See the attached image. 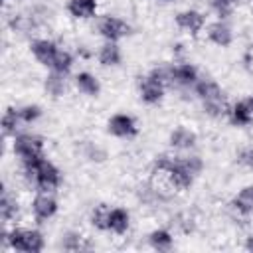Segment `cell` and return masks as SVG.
I'll return each instance as SVG.
<instances>
[{
  "mask_svg": "<svg viewBox=\"0 0 253 253\" xmlns=\"http://www.w3.org/2000/svg\"><path fill=\"white\" fill-rule=\"evenodd\" d=\"M233 206L241 211V213H251L253 211V186H247L243 188L237 198L233 200Z\"/></svg>",
  "mask_w": 253,
  "mask_h": 253,
  "instance_id": "15",
  "label": "cell"
},
{
  "mask_svg": "<svg viewBox=\"0 0 253 253\" xmlns=\"http://www.w3.org/2000/svg\"><path fill=\"white\" fill-rule=\"evenodd\" d=\"M174 81L180 85H190L196 81V69L192 65H178L174 67Z\"/></svg>",
  "mask_w": 253,
  "mask_h": 253,
  "instance_id": "18",
  "label": "cell"
},
{
  "mask_svg": "<svg viewBox=\"0 0 253 253\" xmlns=\"http://www.w3.org/2000/svg\"><path fill=\"white\" fill-rule=\"evenodd\" d=\"M14 152L22 160H30L36 156H42V140L32 134H20L14 140Z\"/></svg>",
  "mask_w": 253,
  "mask_h": 253,
  "instance_id": "4",
  "label": "cell"
},
{
  "mask_svg": "<svg viewBox=\"0 0 253 253\" xmlns=\"http://www.w3.org/2000/svg\"><path fill=\"white\" fill-rule=\"evenodd\" d=\"M18 121H22V117H20V111L8 109V111L4 113V119H2V132H4V136L12 134V132L16 130V126H18Z\"/></svg>",
  "mask_w": 253,
  "mask_h": 253,
  "instance_id": "20",
  "label": "cell"
},
{
  "mask_svg": "<svg viewBox=\"0 0 253 253\" xmlns=\"http://www.w3.org/2000/svg\"><path fill=\"white\" fill-rule=\"evenodd\" d=\"M75 83H77V87H79V91H83L85 95H97L99 93V81L91 75V73H79L77 77H75Z\"/></svg>",
  "mask_w": 253,
  "mask_h": 253,
  "instance_id": "16",
  "label": "cell"
},
{
  "mask_svg": "<svg viewBox=\"0 0 253 253\" xmlns=\"http://www.w3.org/2000/svg\"><path fill=\"white\" fill-rule=\"evenodd\" d=\"M150 243L156 249H168L172 245V235L164 229H156V231L150 233Z\"/></svg>",
  "mask_w": 253,
  "mask_h": 253,
  "instance_id": "22",
  "label": "cell"
},
{
  "mask_svg": "<svg viewBox=\"0 0 253 253\" xmlns=\"http://www.w3.org/2000/svg\"><path fill=\"white\" fill-rule=\"evenodd\" d=\"M99 59L103 65H117L121 61V51L113 42H107L99 51Z\"/></svg>",
  "mask_w": 253,
  "mask_h": 253,
  "instance_id": "17",
  "label": "cell"
},
{
  "mask_svg": "<svg viewBox=\"0 0 253 253\" xmlns=\"http://www.w3.org/2000/svg\"><path fill=\"white\" fill-rule=\"evenodd\" d=\"M4 241H8L10 247L16 251L38 253L43 249V237L36 229H14L4 235Z\"/></svg>",
  "mask_w": 253,
  "mask_h": 253,
  "instance_id": "3",
  "label": "cell"
},
{
  "mask_svg": "<svg viewBox=\"0 0 253 253\" xmlns=\"http://www.w3.org/2000/svg\"><path fill=\"white\" fill-rule=\"evenodd\" d=\"M51 67L57 73H67L69 67H71V55L67 51H57L55 57H53V61H51Z\"/></svg>",
  "mask_w": 253,
  "mask_h": 253,
  "instance_id": "23",
  "label": "cell"
},
{
  "mask_svg": "<svg viewBox=\"0 0 253 253\" xmlns=\"http://www.w3.org/2000/svg\"><path fill=\"white\" fill-rule=\"evenodd\" d=\"M162 93H164V83L156 75L150 73L148 77L140 79V97L146 103H158L162 99Z\"/></svg>",
  "mask_w": 253,
  "mask_h": 253,
  "instance_id": "5",
  "label": "cell"
},
{
  "mask_svg": "<svg viewBox=\"0 0 253 253\" xmlns=\"http://www.w3.org/2000/svg\"><path fill=\"white\" fill-rule=\"evenodd\" d=\"M128 227V213L123 208H115L109 213V229L115 233H125Z\"/></svg>",
  "mask_w": 253,
  "mask_h": 253,
  "instance_id": "12",
  "label": "cell"
},
{
  "mask_svg": "<svg viewBox=\"0 0 253 253\" xmlns=\"http://www.w3.org/2000/svg\"><path fill=\"white\" fill-rule=\"evenodd\" d=\"M109 213H111L109 206H105V204L97 206V208L93 210V215H91L93 225L99 227V229H109Z\"/></svg>",
  "mask_w": 253,
  "mask_h": 253,
  "instance_id": "19",
  "label": "cell"
},
{
  "mask_svg": "<svg viewBox=\"0 0 253 253\" xmlns=\"http://www.w3.org/2000/svg\"><path fill=\"white\" fill-rule=\"evenodd\" d=\"M32 210H34V213H36L38 219H47V217H51V215L55 213L57 204H55V200H53L51 196H47V194H40V196L34 200Z\"/></svg>",
  "mask_w": 253,
  "mask_h": 253,
  "instance_id": "8",
  "label": "cell"
},
{
  "mask_svg": "<svg viewBox=\"0 0 253 253\" xmlns=\"http://www.w3.org/2000/svg\"><path fill=\"white\" fill-rule=\"evenodd\" d=\"M239 162H241V164H247V166L253 168V148H245V150H241V154H239Z\"/></svg>",
  "mask_w": 253,
  "mask_h": 253,
  "instance_id": "28",
  "label": "cell"
},
{
  "mask_svg": "<svg viewBox=\"0 0 253 253\" xmlns=\"http://www.w3.org/2000/svg\"><path fill=\"white\" fill-rule=\"evenodd\" d=\"M24 170H26V178L42 192H51L59 186V170L43 156L24 160Z\"/></svg>",
  "mask_w": 253,
  "mask_h": 253,
  "instance_id": "1",
  "label": "cell"
},
{
  "mask_svg": "<svg viewBox=\"0 0 253 253\" xmlns=\"http://www.w3.org/2000/svg\"><path fill=\"white\" fill-rule=\"evenodd\" d=\"M196 91H198V95L202 97L204 107H206V111H208L210 115H213V117L225 115L227 103H225V99H223L221 89H219L217 83H213V81H202V83L196 85Z\"/></svg>",
  "mask_w": 253,
  "mask_h": 253,
  "instance_id": "2",
  "label": "cell"
},
{
  "mask_svg": "<svg viewBox=\"0 0 253 253\" xmlns=\"http://www.w3.org/2000/svg\"><path fill=\"white\" fill-rule=\"evenodd\" d=\"M194 142H196V134L190 132V130L184 128V126L176 128V130L170 134V144L176 146V148H190Z\"/></svg>",
  "mask_w": 253,
  "mask_h": 253,
  "instance_id": "14",
  "label": "cell"
},
{
  "mask_svg": "<svg viewBox=\"0 0 253 253\" xmlns=\"http://www.w3.org/2000/svg\"><path fill=\"white\" fill-rule=\"evenodd\" d=\"M233 2H235V0H213V6L217 8L219 14L227 16V14H229V6H231Z\"/></svg>",
  "mask_w": 253,
  "mask_h": 253,
  "instance_id": "27",
  "label": "cell"
},
{
  "mask_svg": "<svg viewBox=\"0 0 253 253\" xmlns=\"http://www.w3.org/2000/svg\"><path fill=\"white\" fill-rule=\"evenodd\" d=\"M40 107H36V105H28V107H24V109H20V117H22V121H26V123H32L34 119H38L40 117Z\"/></svg>",
  "mask_w": 253,
  "mask_h": 253,
  "instance_id": "26",
  "label": "cell"
},
{
  "mask_svg": "<svg viewBox=\"0 0 253 253\" xmlns=\"http://www.w3.org/2000/svg\"><path fill=\"white\" fill-rule=\"evenodd\" d=\"M63 73H53V75H49L47 79H45V89L51 93V95H61L63 93V89H65V81H63V77H61Z\"/></svg>",
  "mask_w": 253,
  "mask_h": 253,
  "instance_id": "24",
  "label": "cell"
},
{
  "mask_svg": "<svg viewBox=\"0 0 253 253\" xmlns=\"http://www.w3.org/2000/svg\"><path fill=\"white\" fill-rule=\"evenodd\" d=\"M208 36H210V40H211L213 43H217V45H229V43H231V32H229V28H227L225 24H221V22L211 24Z\"/></svg>",
  "mask_w": 253,
  "mask_h": 253,
  "instance_id": "13",
  "label": "cell"
},
{
  "mask_svg": "<svg viewBox=\"0 0 253 253\" xmlns=\"http://www.w3.org/2000/svg\"><path fill=\"white\" fill-rule=\"evenodd\" d=\"M69 12L75 18H89L95 14L97 0H69Z\"/></svg>",
  "mask_w": 253,
  "mask_h": 253,
  "instance_id": "11",
  "label": "cell"
},
{
  "mask_svg": "<svg viewBox=\"0 0 253 253\" xmlns=\"http://www.w3.org/2000/svg\"><path fill=\"white\" fill-rule=\"evenodd\" d=\"M231 121L235 125H249L251 123V111H249L247 103H237L231 109Z\"/></svg>",
  "mask_w": 253,
  "mask_h": 253,
  "instance_id": "21",
  "label": "cell"
},
{
  "mask_svg": "<svg viewBox=\"0 0 253 253\" xmlns=\"http://www.w3.org/2000/svg\"><path fill=\"white\" fill-rule=\"evenodd\" d=\"M99 32H101L109 42H115V40H119V38L126 36V34L130 32V28H128L123 20L107 16V18H103V20H101V24H99Z\"/></svg>",
  "mask_w": 253,
  "mask_h": 253,
  "instance_id": "6",
  "label": "cell"
},
{
  "mask_svg": "<svg viewBox=\"0 0 253 253\" xmlns=\"http://www.w3.org/2000/svg\"><path fill=\"white\" fill-rule=\"evenodd\" d=\"M176 24L184 30H190L192 34H196L202 26H204V16L196 10H186V12H180L176 16Z\"/></svg>",
  "mask_w": 253,
  "mask_h": 253,
  "instance_id": "10",
  "label": "cell"
},
{
  "mask_svg": "<svg viewBox=\"0 0 253 253\" xmlns=\"http://www.w3.org/2000/svg\"><path fill=\"white\" fill-rule=\"evenodd\" d=\"M16 211H18L16 204H14V202L4 194V196H2V200H0V213H2V219H4V221L12 219V217L16 215Z\"/></svg>",
  "mask_w": 253,
  "mask_h": 253,
  "instance_id": "25",
  "label": "cell"
},
{
  "mask_svg": "<svg viewBox=\"0 0 253 253\" xmlns=\"http://www.w3.org/2000/svg\"><path fill=\"white\" fill-rule=\"evenodd\" d=\"M32 51H34L36 59H38L40 63H43V65H51V61H53V57H55V53H57L55 45H53L51 42H47V40H38V42H34V43H32Z\"/></svg>",
  "mask_w": 253,
  "mask_h": 253,
  "instance_id": "9",
  "label": "cell"
},
{
  "mask_svg": "<svg viewBox=\"0 0 253 253\" xmlns=\"http://www.w3.org/2000/svg\"><path fill=\"white\" fill-rule=\"evenodd\" d=\"M245 103H247V107H249V111H251V113H253V97H251V99H247V101H245Z\"/></svg>",
  "mask_w": 253,
  "mask_h": 253,
  "instance_id": "30",
  "label": "cell"
},
{
  "mask_svg": "<svg viewBox=\"0 0 253 253\" xmlns=\"http://www.w3.org/2000/svg\"><path fill=\"white\" fill-rule=\"evenodd\" d=\"M109 132L117 134V136H132L136 132V126H134V121L126 115H115L111 121H109Z\"/></svg>",
  "mask_w": 253,
  "mask_h": 253,
  "instance_id": "7",
  "label": "cell"
},
{
  "mask_svg": "<svg viewBox=\"0 0 253 253\" xmlns=\"http://www.w3.org/2000/svg\"><path fill=\"white\" fill-rule=\"evenodd\" d=\"M245 249L253 253V237H249V239H247V243H245Z\"/></svg>",
  "mask_w": 253,
  "mask_h": 253,
  "instance_id": "29",
  "label": "cell"
}]
</instances>
